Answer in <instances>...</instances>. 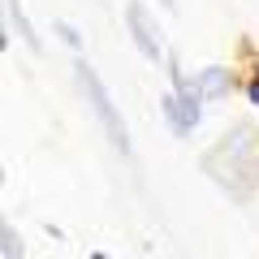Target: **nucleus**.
Instances as JSON below:
<instances>
[{
  "label": "nucleus",
  "mask_w": 259,
  "mask_h": 259,
  "mask_svg": "<svg viewBox=\"0 0 259 259\" xmlns=\"http://www.w3.org/2000/svg\"><path fill=\"white\" fill-rule=\"evenodd\" d=\"M74 74H78V87H82V95L91 100V108H95V117H100V125H104V134L112 139V147H117V156H130V130H125V121H121V112H117V104H112V95H108V87L100 82V74H95V65H87V61H78L74 65Z\"/></svg>",
  "instance_id": "1"
},
{
  "label": "nucleus",
  "mask_w": 259,
  "mask_h": 259,
  "mask_svg": "<svg viewBox=\"0 0 259 259\" xmlns=\"http://www.w3.org/2000/svg\"><path fill=\"white\" fill-rule=\"evenodd\" d=\"M125 26H130V44L139 48L147 61H160V35H156V22H151V13L143 9L139 0H130V5H125Z\"/></svg>",
  "instance_id": "2"
},
{
  "label": "nucleus",
  "mask_w": 259,
  "mask_h": 259,
  "mask_svg": "<svg viewBox=\"0 0 259 259\" xmlns=\"http://www.w3.org/2000/svg\"><path fill=\"white\" fill-rule=\"evenodd\" d=\"M194 87L203 91V100H225L233 91V74L225 65H207L203 74H194Z\"/></svg>",
  "instance_id": "3"
},
{
  "label": "nucleus",
  "mask_w": 259,
  "mask_h": 259,
  "mask_svg": "<svg viewBox=\"0 0 259 259\" xmlns=\"http://www.w3.org/2000/svg\"><path fill=\"white\" fill-rule=\"evenodd\" d=\"M5 13H9V22L22 30V39H26V48L30 52H44V44H39V35H35V26H30V18H26V9H22L18 0H5Z\"/></svg>",
  "instance_id": "4"
},
{
  "label": "nucleus",
  "mask_w": 259,
  "mask_h": 259,
  "mask_svg": "<svg viewBox=\"0 0 259 259\" xmlns=\"http://www.w3.org/2000/svg\"><path fill=\"white\" fill-rule=\"evenodd\" d=\"M160 112H164V121L173 125V134H190V125H186V117H182V104H177V95H173V91L160 100Z\"/></svg>",
  "instance_id": "5"
},
{
  "label": "nucleus",
  "mask_w": 259,
  "mask_h": 259,
  "mask_svg": "<svg viewBox=\"0 0 259 259\" xmlns=\"http://www.w3.org/2000/svg\"><path fill=\"white\" fill-rule=\"evenodd\" d=\"M56 39H61L65 48H74V52H82V30H78L74 22H61V18H56Z\"/></svg>",
  "instance_id": "6"
},
{
  "label": "nucleus",
  "mask_w": 259,
  "mask_h": 259,
  "mask_svg": "<svg viewBox=\"0 0 259 259\" xmlns=\"http://www.w3.org/2000/svg\"><path fill=\"white\" fill-rule=\"evenodd\" d=\"M0 255L5 259H22V238H18V229H13V225H5V233H0Z\"/></svg>",
  "instance_id": "7"
},
{
  "label": "nucleus",
  "mask_w": 259,
  "mask_h": 259,
  "mask_svg": "<svg viewBox=\"0 0 259 259\" xmlns=\"http://www.w3.org/2000/svg\"><path fill=\"white\" fill-rule=\"evenodd\" d=\"M246 95H250V104H259V78H255V82L246 87Z\"/></svg>",
  "instance_id": "8"
},
{
  "label": "nucleus",
  "mask_w": 259,
  "mask_h": 259,
  "mask_svg": "<svg viewBox=\"0 0 259 259\" xmlns=\"http://www.w3.org/2000/svg\"><path fill=\"white\" fill-rule=\"evenodd\" d=\"M91 259H108V255H104V250H95V255H91Z\"/></svg>",
  "instance_id": "9"
},
{
  "label": "nucleus",
  "mask_w": 259,
  "mask_h": 259,
  "mask_svg": "<svg viewBox=\"0 0 259 259\" xmlns=\"http://www.w3.org/2000/svg\"><path fill=\"white\" fill-rule=\"evenodd\" d=\"M164 9H168V13H173V0H164Z\"/></svg>",
  "instance_id": "10"
}]
</instances>
